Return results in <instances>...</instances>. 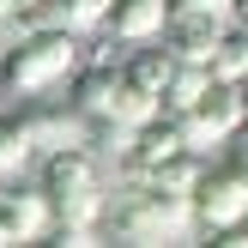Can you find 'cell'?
I'll use <instances>...</instances> for the list:
<instances>
[{"label": "cell", "instance_id": "6da1fadb", "mask_svg": "<svg viewBox=\"0 0 248 248\" xmlns=\"http://www.w3.org/2000/svg\"><path fill=\"white\" fill-rule=\"evenodd\" d=\"M79 67V36L67 24H31L18 31V43L0 55V85L12 97H43L48 85H61Z\"/></svg>", "mask_w": 248, "mask_h": 248}, {"label": "cell", "instance_id": "7a4b0ae2", "mask_svg": "<svg viewBox=\"0 0 248 248\" xmlns=\"http://www.w3.org/2000/svg\"><path fill=\"white\" fill-rule=\"evenodd\" d=\"M103 224L121 242H188L200 230L188 194H157V188H127L115 206H103Z\"/></svg>", "mask_w": 248, "mask_h": 248}, {"label": "cell", "instance_id": "3957f363", "mask_svg": "<svg viewBox=\"0 0 248 248\" xmlns=\"http://www.w3.org/2000/svg\"><path fill=\"white\" fill-rule=\"evenodd\" d=\"M36 188L48 194V212L55 218H79V224H103V170L85 145H67V152H43V182Z\"/></svg>", "mask_w": 248, "mask_h": 248}, {"label": "cell", "instance_id": "277c9868", "mask_svg": "<svg viewBox=\"0 0 248 248\" xmlns=\"http://www.w3.org/2000/svg\"><path fill=\"white\" fill-rule=\"evenodd\" d=\"M188 206H194V224L200 230H224V224H236V218H248V188L224 164L218 170L200 164V176H194V188H188Z\"/></svg>", "mask_w": 248, "mask_h": 248}, {"label": "cell", "instance_id": "5b68a950", "mask_svg": "<svg viewBox=\"0 0 248 248\" xmlns=\"http://www.w3.org/2000/svg\"><path fill=\"white\" fill-rule=\"evenodd\" d=\"M48 194L43 188H24L18 176L0 182V248L6 242H31V236H48Z\"/></svg>", "mask_w": 248, "mask_h": 248}, {"label": "cell", "instance_id": "8992f818", "mask_svg": "<svg viewBox=\"0 0 248 248\" xmlns=\"http://www.w3.org/2000/svg\"><path fill=\"white\" fill-rule=\"evenodd\" d=\"M18 127H24V140H31V152L43 157V152H67V145H85V133H91V121L79 115V109H48V103H31L18 115Z\"/></svg>", "mask_w": 248, "mask_h": 248}, {"label": "cell", "instance_id": "52a82bcc", "mask_svg": "<svg viewBox=\"0 0 248 248\" xmlns=\"http://www.w3.org/2000/svg\"><path fill=\"white\" fill-rule=\"evenodd\" d=\"M224 24L230 18H218V12H170V24H164L157 43H164L176 61H200V67H206V55H212V43H218Z\"/></svg>", "mask_w": 248, "mask_h": 248}, {"label": "cell", "instance_id": "ba28073f", "mask_svg": "<svg viewBox=\"0 0 248 248\" xmlns=\"http://www.w3.org/2000/svg\"><path fill=\"white\" fill-rule=\"evenodd\" d=\"M164 24H170V0H115L109 18H103V31L133 48V43H157Z\"/></svg>", "mask_w": 248, "mask_h": 248}, {"label": "cell", "instance_id": "9c48e42d", "mask_svg": "<svg viewBox=\"0 0 248 248\" xmlns=\"http://www.w3.org/2000/svg\"><path fill=\"white\" fill-rule=\"evenodd\" d=\"M67 85H73V109H79L85 121H97V115H109V109H115L121 67H115V61H91V67H73Z\"/></svg>", "mask_w": 248, "mask_h": 248}, {"label": "cell", "instance_id": "30bf717a", "mask_svg": "<svg viewBox=\"0 0 248 248\" xmlns=\"http://www.w3.org/2000/svg\"><path fill=\"white\" fill-rule=\"evenodd\" d=\"M115 67H121V85L157 97V91H164V79H170V67H176V55H170L164 43H133V55H121Z\"/></svg>", "mask_w": 248, "mask_h": 248}, {"label": "cell", "instance_id": "8fae6325", "mask_svg": "<svg viewBox=\"0 0 248 248\" xmlns=\"http://www.w3.org/2000/svg\"><path fill=\"white\" fill-rule=\"evenodd\" d=\"M212 85V73L200 67V61H176L170 67V79H164V91H157V109H170V115H182V109H194L200 103V91Z\"/></svg>", "mask_w": 248, "mask_h": 248}, {"label": "cell", "instance_id": "7c38bea8", "mask_svg": "<svg viewBox=\"0 0 248 248\" xmlns=\"http://www.w3.org/2000/svg\"><path fill=\"white\" fill-rule=\"evenodd\" d=\"M206 73H212V79H230V85L248 79V31L242 24H224V31H218L212 55H206Z\"/></svg>", "mask_w": 248, "mask_h": 248}, {"label": "cell", "instance_id": "4fadbf2b", "mask_svg": "<svg viewBox=\"0 0 248 248\" xmlns=\"http://www.w3.org/2000/svg\"><path fill=\"white\" fill-rule=\"evenodd\" d=\"M109 6L115 0H55V24H67L73 36H91V31H103Z\"/></svg>", "mask_w": 248, "mask_h": 248}, {"label": "cell", "instance_id": "5bb4252c", "mask_svg": "<svg viewBox=\"0 0 248 248\" xmlns=\"http://www.w3.org/2000/svg\"><path fill=\"white\" fill-rule=\"evenodd\" d=\"M31 140H24V127H18V115L12 121H0V182H12V176H24V164H31Z\"/></svg>", "mask_w": 248, "mask_h": 248}, {"label": "cell", "instance_id": "9a60e30c", "mask_svg": "<svg viewBox=\"0 0 248 248\" xmlns=\"http://www.w3.org/2000/svg\"><path fill=\"white\" fill-rule=\"evenodd\" d=\"M230 24H242V31H248V0H230Z\"/></svg>", "mask_w": 248, "mask_h": 248}, {"label": "cell", "instance_id": "2e32d148", "mask_svg": "<svg viewBox=\"0 0 248 248\" xmlns=\"http://www.w3.org/2000/svg\"><path fill=\"white\" fill-rule=\"evenodd\" d=\"M6 24H12V0H0V31H6Z\"/></svg>", "mask_w": 248, "mask_h": 248}]
</instances>
